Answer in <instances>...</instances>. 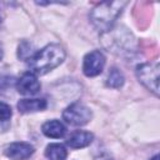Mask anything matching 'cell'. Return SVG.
I'll return each mask as SVG.
<instances>
[{
  "label": "cell",
  "mask_w": 160,
  "mask_h": 160,
  "mask_svg": "<svg viewBox=\"0 0 160 160\" xmlns=\"http://www.w3.org/2000/svg\"><path fill=\"white\" fill-rule=\"evenodd\" d=\"M64 59L65 50L58 44H49L28 60V66L35 75H44L59 66Z\"/></svg>",
  "instance_id": "6da1fadb"
},
{
  "label": "cell",
  "mask_w": 160,
  "mask_h": 160,
  "mask_svg": "<svg viewBox=\"0 0 160 160\" xmlns=\"http://www.w3.org/2000/svg\"><path fill=\"white\" fill-rule=\"evenodd\" d=\"M126 1H105L95 6L90 12V21L94 28L105 34L112 29L116 19L122 12Z\"/></svg>",
  "instance_id": "7a4b0ae2"
},
{
  "label": "cell",
  "mask_w": 160,
  "mask_h": 160,
  "mask_svg": "<svg viewBox=\"0 0 160 160\" xmlns=\"http://www.w3.org/2000/svg\"><path fill=\"white\" fill-rule=\"evenodd\" d=\"M0 22H1V16H0Z\"/></svg>",
  "instance_id": "d6986e66"
},
{
  "label": "cell",
  "mask_w": 160,
  "mask_h": 160,
  "mask_svg": "<svg viewBox=\"0 0 160 160\" xmlns=\"http://www.w3.org/2000/svg\"><path fill=\"white\" fill-rule=\"evenodd\" d=\"M31 44H29V42H26V41H24V42H21L20 45H19V50H18V56L20 58V59H24V60H29L35 52L31 50Z\"/></svg>",
  "instance_id": "5bb4252c"
},
{
  "label": "cell",
  "mask_w": 160,
  "mask_h": 160,
  "mask_svg": "<svg viewBox=\"0 0 160 160\" xmlns=\"http://www.w3.org/2000/svg\"><path fill=\"white\" fill-rule=\"evenodd\" d=\"M48 106L45 99H21L18 102V109L22 114L41 111Z\"/></svg>",
  "instance_id": "8fae6325"
},
{
  "label": "cell",
  "mask_w": 160,
  "mask_h": 160,
  "mask_svg": "<svg viewBox=\"0 0 160 160\" xmlns=\"http://www.w3.org/2000/svg\"><path fill=\"white\" fill-rule=\"evenodd\" d=\"M102 160H111V159H102Z\"/></svg>",
  "instance_id": "ac0fdd59"
},
{
  "label": "cell",
  "mask_w": 160,
  "mask_h": 160,
  "mask_svg": "<svg viewBox=\"0 0 160 160\" xmlns=\"http://www.w3.org/2000/svg\"><path fill=\"white\" fill-rule=\"evenodd\" d=\"M149 160H159V155L156 154V155H154V156H152L151 159H149Z\"/></svg>",
  "instance_id": "2e32d148"
},
{
  "label": "cell",
  "mask_w": 160,
  "mask_h": 160,
  "mask_svg": "<svg viewBox=\"0 0 160 160\" xmlns=\"http://www.w3.org/2000/svg\"><path fill=\"white\" fill-rule=\"evenodd\" d=\"M45 156L49 160H66L68 150L61 144H49L45 149Z\"/></svg>",
  "instance_id": "7c38bea8"
},
{
  "label": "cell",
  "mask_w": 160,
  "mask_h": 160,
  "mask_svg": "<svg viewBox=\"0 0 160 160\" xmlns=\"http://www.w3.org/2000/svg\"><path fill=\"white\" fill-rule=\"evenodd\" d=\"M34 151L35 150L31 144L19 141L8 145L5 149V155L11 160H26L34 154Z\"/></svg>",
  "instance_id": "ba28073f"
},
{
  "label": "cell",
  "mask_w": 160,
  "mask_h": 160,
  "mask_svg": "<svg viewBox=\"0 0 160 160\" xmlns=\"http://www.w3.org/2000/svg\"><path fill=\"white\" fill-rule=\"evenodd\" d=\"M11 115H12L11 108H10L8 104L0 101V121H6V120H9V119L11 118Z\"/></svg>",
  "instance_id": "9a60e30c"
},
{
  "label": "cell",
  "mask_w": 160,
  "mask_h": 160,
  "mask_svg": "<svg viewBox=\"0 0 160 160\" xmlns=\"http://www.w3.org/2000/svg\"><path fill=\"white\" fill-rule=\"evenodd\" d=\"M1 58H2V49H1V46H0V60H1Z\"/></svg>",
  "instance_id": "e0dca14e"
},
{
  "label": "cell",
  "mask_w": 160,
  "mask_h": 160,
  "mask_svg": "<svg viewBox=\"0 0 160 160\" xmlns=\"http://www.w3.org/2000/svg\"><path fill=\"white\" fill-rule=\"evenodd\" d=\"M92 139H94V135L91 132L84 131V130H76L68 136L66 145L70 146L71 149H81L90 145Z\"/></svg>",
  "instance_id": "9c48e42d"
},
{
  "label": "cell",
  "mask_w": 160,
  "mask_h": 160,
  "mask_svg": "<svg viewBox=\"0 0 160 160\" xmlns=\"http://www.w3.org/2000/svg\"><path fill=\"white\" fill-rule=\"evenodd\" d=\"M41 84L38 80V76L31 71L24 72L16 80V90L21 95H35L36 92H39Z\"/></svg>",
  "instance_id": "52a82bcc"
},
{
  "label": "cell",
  "mask_w": 160,
  "mask_h": 160,
  "mask_svg": "<svg viewBox=\"0 0 160 160\" xmlns=\"http://www.w3.org/2000/svg\"><path fill=\"white\" fill-rule=\"evenodd\" d=\"M159 70L158 62H144L136 66V76L139 81L156 96H159Z\"/></svg>",
  "instance_id": "277c9868"
},
{
  "label": "cell",
  "mask_w": 160,
  "mask_h": 160,
  "mask_svg": "<svg viewBox=\"0 0 160 160\" xmlns=\"http://www.w3.org/2000/svg\"><path fill=\"white\" fill-rule=\"evenodd\" d=\"M124 81H125V78L122 72L118 68H111L106 78V85L112 89H119L124 85Z\"/></svg>",
  "instance_id": "4fadbf2b"
},
{
  "label": "cell",
  "mask_w": 160,
  "mask_h": 160,
  "mask_svg": "<svg viewBox=\"0 0 160 160\" xmlns=\"http://www.w3.org/2000/svg\"><path fill=\"white\" fill-rule=\"evenodd\" d=\"M102 38L105 40L104 44L109 49V51L119 55H130L135 51V38L128 29L122 26L110 29L108 32L102 34Z\"/></svg>",
  "instance_id": "3957f363"
},
{
  "label": "cell",
  "mask_w": 160,
  "mask_h": 160,
  "mask_svg": "<svg viewBox=\"0 0 160 160\" xmlns=\"http://www.w3.org/2000/svg\"><path fill=\"white\" fill-rule=\"evenodd\" d=\"M41 131L48 138L60 139V138H62L65 135L66 128L61 121L54 119V120H49V121L44 122V125L41 126Z\"/></svg>",
  "instance_id": "30bf717a"
},
{
  "label": "cell",
  "mask_w": 160,
  "mask_h": 160,
  "mask_svg": "<svg viewBox=\"0 0 160 160\" xmlns=\"http://www.w3.org/2000/svg\"><path fill=\"white\" fill-rule=\"evenodd\" d=\"M105 61L106 59L100 50H92L84 56L82 72L89 78L98 76L99 74H101L105 66Z\"/></svg>",
  "instance_id": "8992f818"
},
{
  "label": "cell",
  "mask_w": 160,
  "mask_h": 160,
  "mask_svg": "<svg viewBox=\"0 0 160 160\" xmlns=\"http://www.w3.org/2000/svg\"><path fill=\"white\" fill-rule=\"evenodd\" d=\"M92 118L91 110L85 106L81 102H74L70 104L64 111H62V119L74 126H82L88 124Z\"/></svg>",
  "instance_id": "5b68a950"
}]
</instances>
